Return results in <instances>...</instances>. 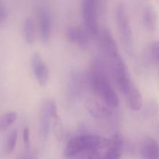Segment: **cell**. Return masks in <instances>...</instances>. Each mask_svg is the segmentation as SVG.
<instances>
[{"label": "cell", "instance_id": "obj_1", "mask_svg": "<svg viewBox=\"0 0 159 159\" xmlns=\"http://www.w3.org/2000/svg\"><path fill=\"white\" fill-rule=\"evenodd\" d=\"M105 68L101 59L93 61L89 73V85L94 95L100 98L106 106L115 108L119 105V98L110 84Z\"/></svg>", "mask_w": 159, "mask_h": 159}, {"label": "cell", "instance_id": "obj_2", "mask_svg": "<svg viewBox=\"0 0 159 159\" xmlns=\"http://www.w3.org/2000/svg\"><path fill=\"white\" fill-rule=\"evenodd\" d=\"M108 146L109 140L97 135H80L72 138L67 144L65 149L66 157H72L84 152L97 150L102 146Z\"/></svg>", "mask_w": 159, "mask_h": 159}, {"label": "cell", "instance_id": "obj_3", "mask_svg": "<svg viewBox=\"0 0 159 159\" xmlns=\"http://www.w3.org/2000/svg\"><path fill=\"white\" fill-rule=\"evenodd\" d=\"M116 25L118 26L121 41L126 51L131 54L134 51V40L130 20L125 6L122 3L118 4L115 12Z\"/></svg>", "mask_w": 159, "mask_h": 159}, {"label": "cell", "instance_id": "obj_4", "mask_svg": "<svg viewBox=\"0 0 159 159\" xmlns=\"http://www.w3.org/2000/svg\"><path fill=\"white\" fill-rule=\"evenodd\" d=\"M82 9L84 23L89 34L92 36H96L99 31L97 21V1L84 0L82 2Z\"/></svg>", "mask_w": 159, "mask_h": 159}, {"label": "cell", "instance_id": "obj_5", "mask_svg": "<svg viewBox=\"0 0 159 159\" xmlns=\"http://www.w3.org/2000/svg\"><path fill=\"white\" fill-rule=\"evenodd\" d=\"M101 43H102V49L108 60L113 59L117 56L120 55L118 51V47L116 41L110 33V30L107 28H103L101 34Z\"/></svg>", "mask_w": 159, "mask_h": 159}, {"label": "cell", "instance_id": "obj_6", "mask_svg": "<svg viewBox=\"0 0 159 159\" xmlns=\"http://www.w3.org/2000/svg\"><path fill=\"white\" fill-rule=\"evenodd\" d=\"M32 67L37 82L41 86H45L48 83L49 73H48V67L42 60L40 54L37 53L33 55Z\"/></svg>", "mask_w": 159, "mask_h": 159}, {"label": "cell", "instance_id": "obj_7", "mask_svg": "<svg viewBox=\"0 0 159 159\" xmlns=\"http://www.w3.org/2000/svg\"><path fill=\"white\" fill-rule=\"evenodd\" d=\"M124 139L120 132H116L109 140V148L103 159H119L122 154Z\"/></svg>", "mask_w": 159, "mask_h": 159}, {"label": "cell", "instance_id": "obj_8", "mask_svg": "<svg viewBox=\"0 0 159 159\" xmlns=\"http://www.w3.org/2000/svg\"><path fill=\"white\" fill-rule=\"evenodd\" d=\"M39 26L42 40L48 41L51 36V16L49 10L46 8H40L38 12Z\"/></svg>", "mask_w": 159, "mask_h": 159}, {"label": "cell", "instance_id": "obj_9", "mask_svg": "<svg viewBox=\"0 0 159 159\" xmlns=\"http://www.w3.org/2000/svg\"><path fill=\"white\" fill-rule=\"evenodd\" d=\"M86 107L89 112L96 118L108 117L111 115V108L96 99H89L86 102Z\"/></svg>", "mask_w": 159, "mask_h": 159}, {"label": "cell", "instance_id": "obj_10", "mask_svg": "<svg viewBox=\"0 0 159 159\" xmlns=\"http://www.w3.org/2000/svg\"><path fill=\"white\" fill-rule=\"evenodd\" d=\"M51 116L48 113L44 102L41 106L39 116V133H40V139L42 141H46L48 138L51 127Z\"/></svg>", "mask_w": 159, "mask_h": 159}, {"label": "cell", "instance_id": "obj_11", "mask_svg": "<svg viewBox=\"0 0 159 159\" xmlns=\"http://www.w3.org/2000/svg\"><path fill=\"white\" fill-rule=\"evenodd\" d=\"M141 155L143 159H159V145L153 138H147L141 145Z\"/></svg>", "mask_w": 159, "mask_h": 159}, {"label": "cell", "instance_id": "obj_12", "mask_svg": "<svg viewBox=\"0 0 159 159\" xmlns=\"http://www.w3.org/2000/svg\"><path fill=\"white\" fill-rule=\"evenodd\" d=\"M129 107L134 111H138L141 109L143 104L142 96L139 89L134 84H132L127 92L124 93Z\"/></svg>", "mask_w": 159, "mask_h": 159}, {"label": "cell", "instance_id": "obj_13", "mask_svg": "<svg viewBox=\"0 0 159 159\" xmlns=\"http://www.w3.org/2000/svg\"><path fill=\"white\" fill-rule=\"evenodd\" d=\"M66 37L71 43L79 48H85L89 46V40L85 33L77 27H69L66 31Z\"/></svg>", "mask_w": 159, "mask_h": 159}, {"label": "cell", "instance_id": "obj_14", "mask_svg": "<svg viewBox=\"0 0 159 159\" xmlns=\"http://www.w3.org/2000/svg\"><path fill=\"white\" fill-rule=\"evenodd\" d=\"M83 87V79L81 74L74 72L71 77L68 88V96L71 100H75L81 95Z\"/></svg>", "mask_w": 159, "mask_h": 159}, {"label": "cell", "instance_id": "obj_15", "mask_svg": "<svg viewBox=\"0 0 159 159\" xmlns=\"http://www.w3.org/2000/svg\"><path fill=\"white\" fill-rule=\"evenodd\" d=\"M144 26L148 30L153 31L156 27L157 15L155 9L152 6H147L144 12Z\"/></svg>", "mask_w": 159, "mask_h": 159}, {"label": "cell", "instance_id": "obj_16", "mask_svg": "<svg viewBox=\"0 0 159 159\" xmlns=\"http://www.w3.org/2000/svg\"><path fill=\"white\" fill-rule=\"evenodd\" d=\"M23 35L28 43H34L35 40V23L31 17H28L23 22Z\"/></svg>", "mask_w": 159, "mask_h": 159}, {"label": "cell", "instance_id": "obj_17", "mask_svg": "<svg viewBox=\"0 0 159 159\" xmlns=\"http://www.w3.org/2000/svg\"><path fill=\"white\" fill-rule=\"evenodd\" d=\"M17 138H18V133L16 130H12L6 138V144H5V152L7 155H10L15 149L16 145Z\"/></svg>", "mask_w": 159, "mask_h": 159}, {"label": "cell", "instance_id": "obj_18", "mask_svg": "<svg viewBox=\"0 0 159 159\" xmlns=\"http://www.w3.org/2000/svg\"><path fill=\"white\" fill-rule=\"evenodd\" d=\"M17 118V114L15 112H7L0 116V130L6 129L12 125Z\"/></svg>", "mask_w": 159, "mask_h": 159}, {"label": "cell", "instance_id": "obj_19", "mask_svg": "<svg viewBox=\"0 0 159 159\" xmlns=\"http://www.w3.org/2000/svg\"><path fill=\"white\" fill-rule=\"evenodd\" d=\"M151 56L155 65H156L159 73V41H156L151 48Z\"/></svg>", "mask_w": 159, "mask_h": 159}, {"label": "cell", "instance_id": "obj_20", "mask_svg": "<svg viewBox=\"0 0 159 159\" xmlns=\"http://www.w3.org/2000/svg\"><path fill=\"white\" fill-rule=\"evenodd\" d=\"M45 106L47 107V110H48V113H50L51 115V118L53 120H57L59 119V116H58V113H57V106L56 104L54 103L53 101L51 100H48L46 102H44Z\"/></svg>", "mask_w": 159, "mask_h": 159}, {"label": "cell", "instance_id": "obj_21", "mask_svg": "<svg viewBox=\"0 0 159 159\" xmlns=\"http://www.w3.org/2000/svg\"><path fill=\"white\" fill-rule=\"evenodd\" d=\"M53 129H54V133L56 138L58 141H61L62 139V138H63V128H62L61 121L60 118L54 120Z\"/></svg>", "mask_w": 159, "mask_h": 159}, {"label": "cell", "instance_id": "obj_22", "mask_svg": "<svg viewBox=\"0 0 159 159\" xmlns=\"http://www.w3.org/2000/svg\"><path fill=\"white\" fill-rule=\"evenodd\" d=\"M7 17V11L3 2H0V23H3Z\"/></svg>", "mask_w": 159, "mask_h": 159}, {"label": "cell", "instance_id": "obj_23", "mask_svg": "<svg viewBox=\"0 0 159 159\" xmlns=\"http://www.w3.org/2000/svg\"><path fill=\"white\" fill-rule=\"evenodd\" d=\"M23 139L25 146L26 148L30 147V130L28 127L23 129Z\"/></svg>", "mask_w": 159, "mask_h": 159}, {"label": "cell", "instance_id": "obj_24", "mask_svg": "<svg viewBox=\"0 0 159 159\" xmlns=\"http://www.w3.org/2000/svg\"><path fill=\"white\" fill-rule=\"evenodd\" d=\"M156 112L157 110H155V105H154L153 103L149 104L148 106H147L145 110H144V113H147L148 115H154Z\"/></svg>", "mask_w": 159, "mask_h": 159}, {"label": "cell", "instance_id": "obj_25", "mask_svg": "<svg viewBox=\"0 0 159 159\" xmlns=\"http://www.w3.org/2000/svg\"><path fill=\"white\" fill-rule=\"evenodd\" d=\"M88 159H100L97 150H94L90 152L89 153Z\"/></svg>", "mask_w": 159, "mask_h": 159}, {"label": "cell", "instance_id": "obj_26", "mask_svg": "<svg viewBox=\"0 0 159 159\" xmlns=\"http://www.w3.org/2000/svg\"><path fill=\"white\" fill-rule=\"evenodd\" d=\"M20 159H34V155L31 152H27L23 154Z\"/></svg>", "mask_w": 159, "mask_h": 159}]
</instances>
